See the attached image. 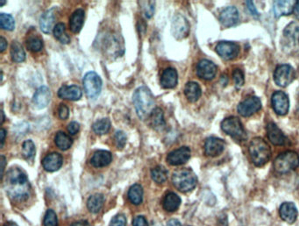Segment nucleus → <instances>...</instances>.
<instances>
[{"instance_id": "obj_54", "label": "nucleus", "mask_w": 299, "mask_h": 226, "mask_svg": "<svg viewBox=\"0 0 299 226\" xmlns=\"http://www.w3.org/2000/svg\"><path fill=\"white\" fill-rule=\"evenodd\" d=\"M71 226H90V225L86 220H80L77 222L73 223Z\"/></svg>"}, {"instance_id": "obj_37", "label": "nucleus", "mask_w": 299, "mask_h": 226, "mask_svg": "<svg viewBox=\"0 0 299 226\" xmlns=\"http://www.w3.org/2000/svg\"><path fill=\"white\" fill-rule=\"evenodd\" d=\"M54 35L61 43L69 44L70 42V38L66 32V26L63 23H59L54 26Z\"/></svg>"}, {"instance_id": "obj_42", "label": "nucleus", "mask_w": 299, "mask_h": 226, "mask_svg": "<svg viewBox=\"0 0 299 226\" xmlns=\"http://www.w3.org/2000/svg\"><path fill=\"white\" fill-rule=\"evenodd\" d=\"M44 226H58V218L53 210H47L43 221Z\"/></svg>"}, {"instance_id": "obj_11", "label": "nucleus", "mask_w": 299, "mask_h": 226, "mask_svg": "<svg viewBox=\"0 0 299 226\" xmlns=\"http://www.w3.org/2000/svg\"><path fill=\"white\" fill-rule=\"evenodd\" d=\"M215 50L217 54H219L222 59L226 61H231L238 56L240 47L237 44L231 41H221L220 43H218Z\"/></svg>"}, {"instance_id": "obj_46", "label": "nucleus", "mask_w": 299, "mask_h": 226, "mask_svg": "<svg viewBox=\"0 0 299 226\" xmlns=\"http://www.w3.org/2000/svg\"><path fill=\"white\" fill-rule=\"evenodd\" d=\"M110 226H126V219L123 214L115 216L110 223Z\"/></svg>"}, {"instance_id": "obj_15", "label": "nucleus", "mask_w": 299, "mask_h": 226, "mask_svg": "<svg viewBox=\"0 0 299 226\" xmlns=\"http://www.w3.org/2000/svg\"><path fill=\"white\" fill-rule=\"evenodd\" d=\"M196 71L199 78L204 80H212L216 75L217 66L213 63V61L209 60H202L197 65Z\"/></svg>"}, {"instance_id": "obj_17", "label": "nucleus", "mask_w": 299, "mask_h": 226, "mask_svg": "<svg viewBox=\"0 0 299 226\" xmlns=\"http://www.w3.org/2000/svg\"><path fill=\"white\" fill-rule=\"evenodd\" d=\"M267 135L271 143L275 146H284L287 141L286 137L283 133L281 130L279 129L274 122H270L267 125Z\"/></svg>"}, {"instance_id": "obj_30", "label": "nucleus", "mask_w": 299, "mask_h": 226, "mask_svg": "<svg viewBox=\"0 0 299 226\" xmlns=\"http://www.w3.org/2000/svg\"><path fill=\"white\" fill-rule=\"evenodd\" d=\"M201 93H202V90L198 83L190 82L185 85L184 95L188 100L191 103H194L196 101H198L199 97H201Z\"/></svg>"}, {"instance_id": "obj_25", "label": "nucleus", "mask_w": 299, "mask_h": 226, "mask_svg": "<svg viewBox=\"0 0 299 226\" xmlns=\"http://www.w3.org/2000/svg\"><path fill=\"white\" fill-rule=\"evenodd\" d=\"M120 40L122 39L119 36L109 35L105 39V51L110 54L117 53L118 56H120L124 53V45L120 43Z\"/></svg>"}, {"instance_id": "obj_28", "label": "nucleus", "mask_w": 299, "mask_h": 226, "mask_svg": "<svg viewBox=\"0 0 299 226\" xmlns=\"http://www.w3.org/2000/svg\"><path fill=\"white\" fill-rule=\"evenodd\" d=\"M84 17H85V12L83 9H78L76 10L70 17L69 19V27L71 32L74 33H78L82 30L84 23Z\"/></svg>"}, {"instance_id": "obj_18", "label": "nucleus", "mask_w": 299, "mask_h": 226, "mask_svg": "<svg viewBox=\"0 0 299 226\" xmlns=\"http://www.w3.org/2000/svg\"><path fill=\"white\" fill-rule=\"evenodd\" d=\"M298 1L295 0H280V1H275L273 4V11L277 18L285 16L292 13L294 11L296 4Z\"/></svg>"}, {"instance_id": "obj_34", "label": "nucleus", "mask_w": 299, "mask_h": 226, "mask_svg": "<svg viewBox=\"0 0 299 226\" xmlns=\"http://www.w3.org/2000/svg\"><path fill=\"white\" fill-rule=\"evenodd\" d=\"M54 142L61 150L66 151L69 149L72 146L73 140L69 135H67L63 132H58L55 134Z\"/></svg>"}, {"instance_id": "obj_40", "label": "nucleus", "mask_w": 299, "mask_h": 226, "mask_svg": "<svg viewBox=\"0 0 299 226\" xmlns=\"http://www.w3.org/2000/svg\"><path fill=\"white\" fill-rule=\"evenodd\" d=\"M0 27L6 31H13L15 28V20L12 16L6 13L0 14Z\"/></svg>"}, {"instance_id": "obj_1", "label": "nucleus", "mask_w": 299, "mask_h": 226, "mask_svg": "<svg viewBox=\"0 0 299 226\" xmlns=\"http://www.w3.org/2000/svg\"><path fill=\"white\" fill-rule=\"evenodd\" d=\"M4 189L9 197L17 202L27 200L31 193V186L25 171L18 167L8 170L4 182Z\"/></svg>"}, {"instance_id": "obj_32", "label": "nucleus", "mask_w": 299, "mask_h": 226, "mask_svg": "<svg viewBox=\"0 0 299 226\" xmlns=\"http://www.w3.org/2000/svg\"><path fill=\"white\" fill-rule=\"evenodd\" d=\"M105 203V198L103 195L100 193L92 195L90 196L88 202H87V207L89 211L92 213H98L103 208V205Z\"/></svg>"}, {"instance_id": "obj_21", "label": "nucleus", "mask_w": 299, "mask_h": 226, "mask_svg": "<svg viewBox=\"0 0 299 226\" xmlns=\"http://www.w3.org/2000/svg\"><path fill=\"white\" fill-rule=\"evenodd\" d=\"M51 100V91L47 86H41L32 97V103L38 109H44Z\"/></svg>"}, {"instance_id": "obj_6", "label": "nucleus", "mask_w": 299, "mask_h": 226, "mask_svg": "<svg viewBox=\"0 0 299 226\" xmlns=\"http://www.w3.org/2000/svg\"><path fill=\"white\" fill-rule=\"evenodd\" d=\"M221 129L223 130V132L227 134L230 135L233 139L238 141H243L247 140L248 138L241 120L235 116L228 117L227 119H224L221 123Z\"/></svg>"}, {"instance_id": "obj_36", "label": "nucleus", "mask_w": 299, "mask_h": 226, "mask_svg": "<svg viewBox=\"0 0 299 226\" xmlns=\"http://www.w3.org/2000/svg\"><path fill=\"white\" fill-rule=\"evenodd\" d=\"M168 170L163 166H156L151 170L152 179L159 184L164 183L166 180L168 179Z\"/></svg>"}, {"instance_id": "obj_12", "label": "nucleus", "mask_w": 299, "mask_h": 226, "mask_svg": "<svg viewBox=\"0 0 299 226\" xmlns=\"http://www.w3.org/2000/svg\"><path fill=\"white\" fill-rule=\"evenodd\" d=\"M261 108H262V104L259 98L253 96L241 102L239 104L237 111L239 114H241L243 117H250L256 113L257 111H259Z\"/></svg>"}, {"instance_id": "obj_5", "label": "nucleus", "mask_w": 299, "mask_h": 226, "mask_svg": "<svg viewBox=\"0 0 299 226\" xmlns=\"http://www.w3.org/2000/svg\"><path fill=\"white\" fill-rule=\"evenodd\" d=\"M299 166V155L293 151H286L276 158L274 169L279 174H286Z\"/></svg>"}, {"instance_id": "obj_14", "label": "nucleus", "mask_w": 299, "mask_h": 226, "mask_svg": "<svg viewBox=\"0 0 299 226\" xmlns=\"http://www.w3.org/2000/svg\"><path fill=\"white\" fill-rule=\"evenodd\" d=\"M191 158V150L187 147H182L170 152L167 156V162L171 166L183 165Z\"/></svg>"}, {"instance_id": "obj_47", "label": "nucleus", "mask_w": 299, "mask_h": 226, "mask_svg": "<svg viewBox=\"0 0 299 226\" xmlns=\"http://www.w3.org/2000/svg\"><path fill=\"white\" fill-rule=\"evenodd\" d=\"M69 115V109L66 104H61L58 109V116L62 120L68 119Z\"/></svg>"}, {"instance_id": "obj_8", "label": "nucleus", "mask_w": 299, "mask_h": 226, "mask_svg": "<svg viewBox=\"0 0 299 226\" xmlns=\"http://www.w3.org/2000/svg\"><path fill=\"white\" fill-rule=\"evenodd\" d=\"M285 48L288 52H299V24L296 22L290 23L284 30Z\"/></svg>"}, {"instance_id": "obj_45", "label": "nucleus", "mask_w": 299, "mask_h": 226, "mask_svg": "<svg viewBox=\"0 0 299 226\" xmlns=\"http://www.w3.org/2000/svg\"><path fill=\"white\" fill-rule=\"evenodd\" d=\"M143 4V12H144L146 18H151L154 12H155V2L153 1H145L142 2Z\"/></svg>"}, {"instance_id": "obj_44", "label": "nucleus", "mask_w": 299, "mask_h": 226, "mask_svg": "<svg viewBox=\"0 0 299 226\" xmlns=\"http://www.w3.org/2000/svg\"><path fill=\"white\" fill-rule=\"evenodd\" d=\"M233 79L235 81V87L240 89L244 84V75L241 69L236 68L233 72Z\"/></svg>"}, {"instance_id": "obj_27", "label": "nucleus", "mask_w": 299, "mask_h": 226, "mask_svg": "<svg viewBox=\"0 0 299 226\" xmlns=\"http://www.w3.org/2000/svg\"><path fill=\"white\" fill-rule=\"evenodd\" d=\"M56 19L55 17V9H51L46 11L40 19V29L42 32L46 34L50 33L53 26H54V21Z\"/></svg>"}, {"instance_id": "obj_3", "label": "nucleus", "mask_w": 299, "mask_h": 226, "mask_svg": "<svg viewBox=\"0 0 299 226\" xmlns=\"http://www.w3.org/2000/svg\"><path fill=\"white\" fill-rule=\"evenodd\" d=\"M249 155L256 167L265 165L271 157V147L262 138H254L249 144Z\"/></svg>"}, {"instance_id": "obj_35", "label": "nucleus", "mask_w": 299, "mask_h": 226, "mask_svg": "<svg viewBox=\"0 0 299 226\" xmlns=\"http://www.w3.org/2000/svg\"><path fill=\"white\" fill-rule=\"evenodd\" d=\"M11 56L15 62H23L25 60V53L21 44L18 41H12L11 45Z\"/></svg>"}, {"instance_id": "obj_49", "label": "nucleus", "mask_w": 299, "mask_h": 226, "mask_svg": "<svg viewBox=\"0 0 299 226\" xmlns=\"http://www.w3.org/2000/svg\"><path fill=\"white\" fill-rule=\"evenodd\" d=\"M80 129V125L78 123L76 122V121H73V122L70 123L69 126H68V131H69V133L70 134H72V135H75L76 133L79 132Z\"/></svg>"}, {"instance_id": "obj_57", "label": "nucleus", "mask_w": 299, "mask_h": 226, "mask_svg": "<svg viewBox=\"0 0 299 226\" xmlns=\"http://www.w3.org/2000/svg\"><path fill=\"white\" fill-rule=\"evenodd\" d=\"M3 226H18L16 223L13 221H8V222L4 223V225Z\"/></svg>"}, {"instance_id": "obj_56", "label": "nucleus", "mask_w": 299, "mask_h": 226, "mask_svg": "<svg viewBox=\"0 0 299 226\" xmlns=\"http://www.w3.org/2000/svg\"><path fill=\"white\" fill-rule=\"evenodd\" d=\"M294 14L299 20V1H298V3H297L295 8H294Z\"/></svg>"}, {"instance_id": "obj_2", "label": "nucleus", "mask_w": 299, "mask_h": 226, "mask_svg": "<svg viewBox=\"0 0 299 226\" xmlns=\"http://www.w3.org/2000/svg\"><path fill=\"white\" fill-rule=\"evenodd\" d=\"M133 103L138 116L142 119H148L155 110V97L148 87H139L134 91Z\"/></svg>"}, {"instance_id": "obj_22", "label": "nucleus", "mask_w": 299, "mask_h": 226, "mask_svg": "<svg viewBox=\"0 0 299 226\" xmlns=\"http://www.w3.org/2000/svg\"><path fill=\"white\" fill-rule=\"evenodd\" d=\"M220 19L221 24L226 27H231L236 25L239 20L238 10L234 6L224 9L220 13Z\"/></svg>"}, {"instance_id": "obj_39", "label": "nucleus", "mask_w": 299, "mask_h": 226, "mask_svg": "<svg viewBox=\"0 0 299 226\" xmlns=\"http://www.w3.org/2000/svg\"><path fill=\"white\" fill-rule=\"evenodd\" d=\"M111 128V121L108 119H102L95 122L92 126L94 133L99 135H103L108 133Z\"/></svg>"}, {"instance_id": "obj_43", "label": "nucleus", "mask_w": 299, "mask_h": 226, "mask_svg": "<svg viewBox=\"0 0 299 226\" xmlns=\"http://www.w3.org/2000/svg\"><path fill=\"white\" fill-rule=\"evenodd\" d=\"M114 142H115L116 147H118L119 149L124 148L126 143V133H124L123 131H118L114 136Z\"/></svg>"}, {"instance_id": "obj_59", "label": "nucleus", "mask_w": 299, "mask_h": 226, "mask_svg": "<svg viewBox=\"0 0 299 226\" xmlns=\"http://www.w3.org/2000/svg\"><path fill=\"white\" fill-rule=\"evenodd\" d=\"M6 3V1H1V4H0V6L2 7V6H4V4Z\"/></svg>"}, {"instance_id": "obj_33", "label": "nucleus", "mask_w": 299, "mask_h": 226, "mask_svg": "<svg viewBox=\"0 0 299 226\" xmlns=\"http://www.w3.org/2000/svg\"><path fill=\"white\" fill-rule=\"evenodd\" d=\"M128 199L134 205H141L143 200V189L140 184H134L128 191Z\"/></svg>"}, {"instance_id": "obj_9", "label": "nucleus", "mask_w": 299, "mask_h": 226, "mask_svg": "<svg viewBox=\"0 0 299 226\" xmlns=\"http://www.w3.org/2000/svg\"><path fill=\"white\" fill-rule=\"evenodd\" d=\"M295 78V71L290 65H279L274 73V81L280 87L288 86Z\"/></svg>"}, {"instance_id": "obj_4", "label": "nucleus", "mask_w": 299, "mask_h": 226, "mask_svg": "<svg viewBox=\"0 0 299 226\" xmlns=\"http://www.w3.org/2000/svg\"><path fill=\"white\" fill-rule=\"evenodd\" d=\"M172 183L178 191L189 192L192 191L197 185L198 178L191 169H177L173 173Z\"/></svg>"}, {"instance_id": "obj_16", "label": "nucleus", "mask_w": 299, "mask_h": 226, "mask_svg": "<svg viewBox=\"0 0 299 226\" xmlns=\"http://www.w3.org/2000/svg\"><path fill=\"white\" fill-rule=\"evenodd\" d=\"M225 142L217 137H209L205 143V153L210 157H216L223 153Z\"/></svg>"}, {"instance_id": "obj_38", "label": "nucleus", "mask_w": 299, "mask_h": 226, "mask_svg": "<svg viewBox=\"0 0 299 226\" xmlns=\"http://www.w3.org/2000/svg\"><path fill=\"white\" fill-rule=\"evenodd\" d=\"M36 154L35 145L32 140H25L22 147V155L26 161H32Z\"/></svg>"}, {"instance_id": "obj_55", "label": "nucleus", "mask_w": 299, "mask_h": 226, "mask_svg": "<svg viewBox=\"0 0 299 226\" xmlns=\"http://www.w3.org/2000/svg\"><path fill=\"white\" fill-rule=\"evenodd\" d=\"M168 226H182V225L177 219H170L168 222Z\"/></svg>"}, {"instance_id": "obj_53", "label": "nucleus", "mask_w": 299, "mask_h": 226, "mask_svg": "<svg viewBox=\"0 0 299 226\" xmlns=\"http://www.w3.org/2000/svg\"><path fill=\"white\" fill-rule=\"evenodd\" d=\"M7 135V132L4 128H2L0 131V138H1V147H3L4 143V140H5V137Z\"/></svg>"}, {"instance_id": "obj_31", "label": "nucleus", "mask_w": 299, "mask_h": 226, "mask_svg": "<svg viewBox=\"0 0 299 226\" xmlns=\"http://www.w3.org/2000/svg\"><path fill=\"white\" fill-rule=\"evenodd\" d=\"M148 119L149 121V125L154 129H162L165 126L163 111L160 108H155V110L152 111V113L148 117Z\"/></svg>"}, {"instance_id": "obj_19", "label": "nucleus", "mask_w": 299, "mask_h": 226, "mask_svg": "<svg viewBox=\"0 0 299 226\" xmlns=\"http://www.w3.org/2000/svg\"><path fill=\"white\" fill-rule=\"evenodd\" d=\"M298 209L296 205L291 202H285L282 204L280 208H279V215L283 220L289 224H292L296 221L298 218Z\"/></svg>"}, {"instance_id": "obj_51", "label": "nucleus", "mask_w": 299, "mask_h": 226, "mask_svg": "<svg viewBox=\"0 0 299 226\" xmlns=\"http://www.w3.org/2000/svg\"><path fill=\"white\" fill-rule=\"evenodd\" d=\"M246 3H247V6H248L249 11H250L254 16H257V15H258V12L256 11V7H255V5L253 4L252 1H247Z\"/></svg>"}, {"instance_id": "obj_52", "label": "nucleus", "mask_w": 299, "mask_h": 226, "mask_svg": "<svg viewBox=\"0 0 299 226\" xmlns=\"http://www.w3.org/2000/svg\"><path fill=\"white\" fill-rule=\"evenodd\" d=\"M7 47V41L4 39V37H0V51L1 53L4 52Z\"/></svg>"}, {"instance_id": "obj_24", "label": "nucleus", "mask_w": 299, "mask_h": 226, "mask_svg": "<svg viewBox=\"0 0 299 226\" xmlns=\"http://www.w3.org/2000/svg\"><path fill=\"white\" fill-rule=\"evenodd\" d=\"M112 155L109 151L97 150L91 157L90 163L95 168H103L112 162Z\"/></svg>"}, {"instance_id": "obj_13", "label": "nucleus", "mask_w": 299, "mask_h": 226, "mask_svg": "<svg viewBox=\"0 0 299 226\" xmlns=\"http://www.w3.org/2000/svg\"><path fill=\"white\" fill-rule=\"evenodd\" d=\"M271 104L278 115H286L290 106L288 96L283 91H276L271 97Z\"/></svg>"}, {"instance_id": "obj_20", "label": "nucleus", "mask_w": 299, "mask_h": 226, "mask_svg": "<svg viewBox=\"0 0 299 226\" xmlns=\"http://www.w3.org/2000/svg\"><path fill=\"white\" fill-rule=\"evenodd\" d=\"M63 163V158L58 153H51L42 161L44 169L47 172H55L61 169Z\"/></svg>"}, {"instance_id": "obj_29", "label": "nucleus", "mask_w": 299, "mask_h": 226, "mask_svg": "<svg viewBox=\"0 0 299 226\" xmlns=\"http://www.w3.org/2000/svg\"><path fill=\"white\" fill-rule=\"evenodd\" d=\"M181 205V198L174 192L166 194L162 201V206L165 211L169 212H176Z\"/></svg>"}, {"instance_id": "obj_58", "label": "nucleus", "mask_w": 299, "mask_h": 226, "mask_svg": "<svg viewBox=\"0 0 299 226\" xmlns=\"http://www.w3.org/2000/svg\"><path fill=\"white\" fill-rule=\"evenodd\" d=\"M1 116H2V121H1V124H4V111H1Z\"/></svg>"}, {"instance_id": "obj_10", "label": "nucleus", "mask_w": 299, "mask_h": 226, "mask_svg": "<svg viewBox=\"0 0 299 226\" xmlns=\"http://www.w3.org/2000/svg\"><path fill=\"white\" fill-rule=\"evenodd\" d=\"M171 32L177 40L185 39L190 32V25L187 19L182 15L175 16L171 25Z\"/></svg>"}, {"instance_id": "obj_50", "label": "nucleus", "mask_w": 299, "mask_h": 226, "mask_svg": "<svg viewBox=\"0 0 299 226\" xmlns=\"http://www.w3.org/2000/svg\"><path fill=\"white\" fill-rule=\"evenodd\" d=\"M5 164H6V159H5L4 155H2V156H1V159H0V166H1V181H3V179H4V172Z\"/></svg>"}, {"instance_id": "obj_26", "label": "nucleus", "mask_w": 299, "mask_h": 226, "mask_svg": "<svg viewBox=\"0 0 299 226\" xmlns=\"http://www.w3.org/2000/svg\"><path fill=\"white\" fill-rule=\"evenodd\" d=\"M178 75L175 68H166L161 77V85L164 89H173L177 85Z\"/></svg>"}, {"instance_id": "obj_7", "label": "nucleus", "mask_w": 299, "mask_h": 226, "mask_svg": "<svg viewBox=\"0 0 299 226\" xmlns=\"http://www.w3.org/2000/svg\"><path fill=\"white\" fill-rule=\"evenodd\" d=\"M83 87L87 97L90 99L97 98L102 90V80L95 72H88L83 77Z\"/></svg>"}, {"instance_id": "obj_48", "label": "nucleus", "mask_w": 299, "mask_h": 226, "mask_svg": "<svg viewBox=\"0 0 299 226\" xmlns=\"http://www.w3.org/2000/svg\"><path fill=\"white\" fill-rule=\"evenodd\" d=\"M133 226H148V223L143 216H137L134 218Z\"/></svg>"}, {"instance_id": "obj_23", "label": "nucleus", "mask_w": 299, "mask_h": 226, "mask_svg": "<svg viewBox=\"0 0 299 226\" xmlns=\"http://www.w3.org/2000/svg\"><path fill=\"white\" fill-rule=\"evenodd\" d=\"M83 96L82 90L80 87L76 85H70V86H62L60 90H58V97L61 99L66 100L77 101Z\"/></svg>"}, {"instance_id": "obj_41", "label": "nucleus", "mask_w": 299, "mask_h": 226, "mask_svg": "<svg viewBox=\"0 0 299 226\" xmlns=\"http://www.w3.org/2000/svg\"><path fill=\"white\" fill-rule=\"evenodd\" d=\"M26 47L31 52H40L43 47V41L39 37L31 36L26 40Z\"/></svg>"}]
</instances>
